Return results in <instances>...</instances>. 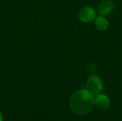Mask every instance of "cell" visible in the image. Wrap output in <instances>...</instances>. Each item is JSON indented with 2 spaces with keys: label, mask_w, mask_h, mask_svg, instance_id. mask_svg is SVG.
I'll return each mask as SVG.
<instances>
[{
  "label": "cell",
  "mask_w": 122,
  "mask_h": 121,
  "mask_svg": "<svg viewBox=\"0 0 122 121\" xmlns=\"http://www.w3.org/2000/svg\"><path fill=\"white\" fill-rule=\"evenodd\" d=\"M95 98L86 89H80L74 92L71 96L69 106L71 111L79 116H84L93 110Z\"/></svg>",
  "instance_id": "1"
},
{
  "label": "cell",
  "mask_w": 122,
  "mask_h": 121,
  "mask_svg": "<svg viewBox=\"0 0 122 121\" xmlns=\"http://www.w3.org/2000/svg\"><path fill=\"white\" fill-rule=\"evenodd\" d=\"M103 87L104 85L102 78L96 74H92L86 80V89L94 96L100 94L103 90Z\"/></svg>",
  "instance_id": "2"
},
{
  "label": "cell",
  "mask_w": 122,
  "mask_h": 121,
  "mask_svg": "<svg viewBox=\"0 0 122 121\" xmlns=\"http://www.w3.org/2000/svg\"><path fill=\"white\" fill-rule=\"evenodd\" d=\"M97 17V12L95 9L90 6H86L81 8L79 13V20L83 23H91L95 20Z\"/></svg>",
  "instance_id": "3"
},
{
  "label": "cell",
  "mask_w": 122,
  "mask_h": 121,
  "mask_svg": "<svg viewBox=\"0 0 122 121\" xmlns=\"http://www.w3.org/2000/svg\"><path fill=\"white\" fill-rule=\"evenodd\" d=\"M114 6L115 4L112 0H102L98 4L97 12L101 16H108L113 11Z\"/></svg>",
  "instance_id": "4"
},
{
  "label": "cell",
  "mask_w": 122,
  "mask_h": 121,
  "mask_svg": "<svg viewBox=\"0 0 122 121\" xmlns=\"http://www.w3.org/2000/svg\"><path fill=\"white\" fill-rule=\"evenodd\" d=\"M94 105L100 111H107L110 106V100L105 94H99L97 96L94 101Z\"/></svg>",
  "instance_id": "5"
},
{
  "label": "cell",
  "mask_w": 122,
  "mask_h": 121,
  "mask_svg": "<svg viewBox=\"0 0 122 121\" xmlns=\"http://www.w3.org/2000/svg\"><path fill=\"white\" fill-rule=\"evenodd\" d=\"M95 26L99 31H106L109 27V21L103 16H98L96 17L95 20Z\"/></svg>",
  "instance_id": "6"
},
{
  "label": "cell",
  "mask_w": 122,
  "mask_h": 121,
  "mask_svg": "<svg viewBox=\"0 0 122 121\" xmlns=\"http://www.w3.org/2000/svg\"><path fill=\"white\" fill-rule=\"evenodd\" d=\"M0 121H3V116H2V113L0 111Z\"/></svg>",
  "instance_id": "7"
}]
</instances>
